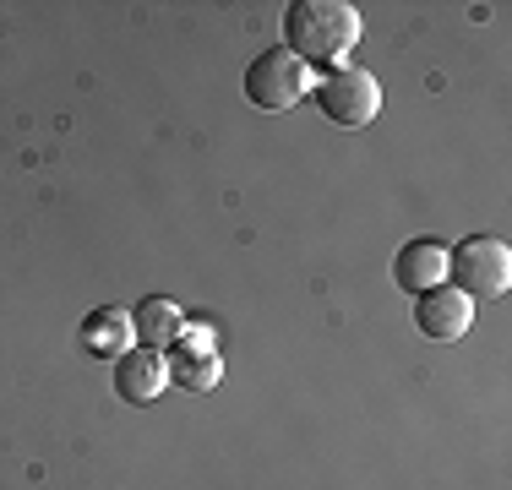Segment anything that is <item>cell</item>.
I'll use <instances>...</instances> for the list:
<instances>
[{"mask_svg":"<svg viewBox=\"0 0 512 490\" xmlns=\"http://www.w3.org/2000/svg\"><path fill=\"white\" fill-rule=\"evenodd\" d=\"M82 343H88L93 354H104V360H120V354L131 349V311H120V305L93 311L88 322H82Z\"/></svg>","mask_w":512,"mask_h":490,"instance_id":"30bf717a","label":"cell"},{"mask_svg":"<svg viewBox=\"0 0 512 490\" xmlns=\"http://www.w3.org/2000/svg\"><path fill=\"white\" fill-rule=\"evenodd\" d=\"M360 44V11L344 0H295L284 11V49L300 66H338Z\"/></svg>","mask_w":512,"mask_h":490,"instance_id":"6da1fadb","label":"cell"},{"mask_svg":"<svg viewBox=\"0 0 512 490\" xmlns=\"http://www.w3.org/2000/svg\"><path fill=\"white\" fill-rule=\"evenodd\" d=\"M414 327H420L425 338H436V343H458L474 327V300H469V294H458L453 284L425 289L420 305H414Z\"/></svg>","mask_w":512,"mask_h":490,"instance_id":"5b68a950","label":"cell"},{"mask_svg":"<svg viewBox=\"0 0 512 490\" xmlns=\"http://www.w3.org/2000/svg\"><path fill=\"white\" fill-rule=\"evenodd\" d=\"M131 333L142 338V349H169V343H180L186 333V316H180L175 300H142L137 311H131Z\"/></svg>","mask_w":512,"mask_h":490,"instance_id":"9c48e42d","label":"cell"},{"mask_svg":"<svg viewBox=\"0 0 512 490\" xmlns=\"http://www.w3.org/2000/svg\"><path fill=\"white\" fill-rule=\"evenodd\" d=\"M306 93H311V71L300 66L289 49H262V55L246 66V98L256 109H267V115L295 109Z\"/></svg>","mask_w":512,"mask_h":490,"instance_id":"277c9868","label":"cell"},{"mask_svg":"<svg viewBox=\"0 0 512 490\" xmlns=\"http://www.w3.org/2000/svg\"><path fill=\"white\" fill-rule=\"evenodd\" d=\"M311 98H316V109H322L333 126H349V131L371 126L376 109H382V88H376V77H371V71H360V66L327 71V77L316 82Z\"/></svg>","mask_w":512,"mask_h":490,"instance_id":"3957f363","label":"cell"},{"mask_svg":"<svg viewBox=\"0 0 512 490\" xmlns=\"http://www.w3.org/2000/svg\"><path fill=\"white\" fill-rule=\"evenodd\" d=\"M169 382L186 387V392H213L224 382V360H218L213 349H207L202 338H191L186 349L175 343V360H169Z\"/></svg>","mask_w":512,"mask_h":490,"instance_id":"ba28073f","label":"cell"},{"mask_svg":"<svg viewBox=\"0 0 512 490\" xmlns=\"http://www.w3.org/2000/svg\"><path fill=\"white\" fill-rule=\"evenodd\" d=\"M164 387H169V360L158 349H142L137 343V349H126L115 360V392L126 403H153Z\"/></svg>","mask_w":512,"mask_h":490,"instance_id":"8992f818","label":"cell"},{"mask_svg":"<svg viewBox=\"0 0 512 490\" xmlns=\"http://www.w3.org/2000/svg\"><path fill=\"white\" fill-rule=\"evenodd\" d=\"M393 284L409 289V294L442 289V284H447V245H442V240H409V245H398V256H393Z\"/></svg>","mask_w":512,"mask_h":490,"instance_id":"52a82bcc","label":"cell"},{"mask_svg":"<svg viewBox=\"0 0 512 490\" xmlns=\"http://www.w3.org/2000/svg\"><path fill=\"white\" fill-rule=\"evenodd\" d=\"M447 284L469 300H496L512 284V251L496 235H469L447 251Z\"/></svg>","mask_w":512,"mask_h":490,"instance_id":"7a4b0ae2","label":"cell"}]
</instances>
